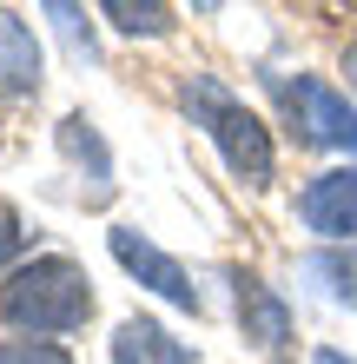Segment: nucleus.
I'll use <instances>...</instances> for the list:
<instances>
[{
  "instance_id": "f257e3e1",
  "label": "nucleus",
  "mask_w": 357,
  "mask_h": 364,
  "mask_svg": "<svg viewBox=\"0 0 357 364\" xmlns=\"http://www.w3.org/2000/svg\"><path fill=\"white\" fill-rule=\"evenodd\" d=\"M87 318H93V278L60 252H40L0 278V325H13L20 338H67Z\"/></svg>"
},
{
  "instance_id": "f03ea898",
  "label": "nucleus",
  "mask_w": 357,
  "mask_h": 364,
  "mask_svg": "<svg viewBox=\"0 0 357 364\" xmlns=\"http://www.w3.org/2000/svg\"><path fill=\"white\" fill-rule=\"evenodd\" d=\"M179 106H185V119L219 146V159L232 166L245 186H271V179H278V146H271L265 119L251 113L232 87H219L212 73H192L179 87Z\"/></svg>"
},
{
  "instance_id": "7ed1b4c3",
  "label": "nucleus",
  "mask_w": 357,
  "mask_h": 364,
  "mask_svg": "<svg viewBox=\"0 0 357 364\" xmlns=\"http://www.w3.org/2000/svg\"><path fill=\"white\" fill-rule=\"evenodd\" d=\"M291 126H298L304 146H338V153H357V106L344 93H331L324 80H285L278 87Z\"/></svg>"
},
{
  "instance_id": "20e7f679",
  "label": "nucleus",
  "mask_w": 357,
  "mask_h": 364,
  "mask_svg": "<svg viewBox=\"0 0 357 364\" xmlns=\"http://www.w3.org/2000/svg\"><path fill=\"white\" fill-rule=\"evenodd\" d=\"M106 245H113V259L133 272L145 291H159L165 305H179V311H199V285H192V272H185L172 252H159L153 239H139L133 225H113V232H106Z\"/></svg>"
},
{
  "instance_id": "39448f33",
  "label": "nucleus",
  "mask_w": 357,
  "mask_h": 364,
  "mask_svg": "<svg viewBox=\"0 0 357 364\" xmlns=\"http://www.w3.org/2000/svg\"><path fill=\"white\" fill-rule=\"evenodd\" d=\"M298 219L318 232V239H331V245L357 239V159L331 166V173H318L298 192Z\"/></svg>"
},
{
  "instance_id": "423d86ee",
  "label": "nucleus",
  "mask_w": 357,
  "mask_h": 364,
  "mask_svg": "<svg viewBox=\"0 0 357 364\" xmlns=\"http://www.w3.org/2000/svg\"><path fill=\"white\" fill-rule=\"evenodd\" d=\"M232 298H238V331H245L258 351H285V345H291V305L265 285V278L232 272Z\"/></svg>"
},
{
  "instance_id": "0eeeda50",
  "label": "nucleus",
  "mask_w": 357,
  "mask_h": 364,
  "mask_svg": "<svg viewBox=\"0 0 357 364\" xmlns=\"http://www.w3.org/2000/svg\"><path fill=\"white\" fill-rule=\"evenodd\" d=\"M113 364H199V351L179 345L159 318H126L113 331Z\"/></svg>"
},
{
  "instance_id": "6e6552de",
  "label": "nucleus",
  "mask_w": 357,
  "mask_h": 364,
  "mask_svg": "<svg viewBox=\"0 0 357 364\" xmlns=\"http://www.w3.org/2000/svg\"><path fill=\"white\" fill-rule=\"evenodd\" d=\"M40 87V40L20 14L0 7V93H33Z\"/></svg>"
},
{
  "instance_id": "1a4fd4ad",
  "label": "nucleus",
  "mask_w": 357,
  "mask_h": 364,
  "mask_svg": "<svg viewBox=\"0 0 357 364\" xmlns=\"http://www.w3.org/2000/svg\"><path fill=\"white\" fill-rule=\"evenodd\" d=\"M99 14H106L119 33H133V40H165L172 33V7H165V0H99Z\"/></svg>"
},
{
  "instance_id": "9d476101",
  "label": "nucleus",
  "mask_w": 357,
  "mask_h": 364,
  "mask_svg": "<svg viewBox=\"0 0 357 364\" xmlns=\"http://www.w3.org/2000/svg\"><path fill=\"white\" fill-rule=\"evenodd\" d=\"M60 146H67L79 166L93 159V192H106V186H113V179H106V173H113V166H106V146H99V133H93V119H87V113H73L67 126H60Z\"/></svg>"
},
{
  "instance_id": "9b49d317",
  "label": "nucleus",
  "mask_w": 357,
  "mask_h": 364,
  "mask_svg": "<svg viewBox=\"0 0 357 364\" xmlns=\"http://www.w3.org/2000/svg\"><path fill=\"white\" fill-rule=\"evenodd\" d=\"M47 14H53L60 40H67L79 60H93V27H87V14H79V0H47Z\"/></svg>"
},
{
  "instance_id": "f8f14e48",
  "label": "nucleus",
  "mask_w": 357,
  "mask_h": 364,
  "mask_svg": "<svg viewBox=\"0 0 357 364\" xmlns=\"http://www.w3.org/2000/svg\"><path fill=\"white\" fill-rule=\"evenodd\" d=\"M0 364H73V351L53 338H13V345H0Z\"/></svg>"
},
{
  "instance_id": "ddd939ff",
  "label": "nucleus",
  "mask_w": 357,
  "mask_h": 364,
  "mask_svg": "<svg viewBox=\"0 0 357 364\" xmlns=\"http://www.w3.org/2000/svg\"><path fill=\"white\" fill-rule=\"evenodd\" d=\"M304 272L331 278V298H338V305H357V259H338V252H331V259H311Z\"/></svg>"
},
{
  "instance_id": "4468645a",
  "label": "nucleus",
  "mask_w": 357,
  "mask_h": 364,
  "mask_svg": "<svg viewBox=\"0 0 357 364\" xmlns=\"http://www.w3.org/2000/svg\"><path fill=\"white\" fill-rule=\"evenodd\" d=\"M13 252H20V219H13L7 205H0V265H7Z\"/></svg>"
},
{
  "instance_id": "2eb2a0df",
  "label": "nucleus",
  "mask_w": 357,
  "mask_h": 364,
  "mask_svg": "<svg viewBox=\"0 0 357 364\" xmlns=\"http://www.w3.org/2000/svg\"><path fill=\"white\" fill-rule=\"evenodd\" d=\"M338 73H344V87L357 93V40H351V47H344V60H338Z\"/></svg>"
},
{
  "instance_id": "dca6fc26",
  "label": "nucleus",
  "mask_w": 357,
  "mask_h": 364,
  "mask_svg": "<svg viewBox=\"0 0 357 364\" xmlns=\"http://www.w3.org/2000/svg\"><path fill=\"white\" fill-rule=\"evenodd\" d=\"M318 364H351V358L344 351H318Z\"/></svg>"
},
{
  "instance_id": "f3484780",
  "label": "nucleus",
  "mask_w": 357,
  "mask_h": 364,
  "mask_svg": "<svg viewBox=\"0 0 357 364\" xmlns=\"http://www.w3.org/2000/svg\"><path fill=\"white\" fill-rule=\"evenodd\" d=\"M199 7H219V0H199Z\"/></svg>"
}]
</instances>
